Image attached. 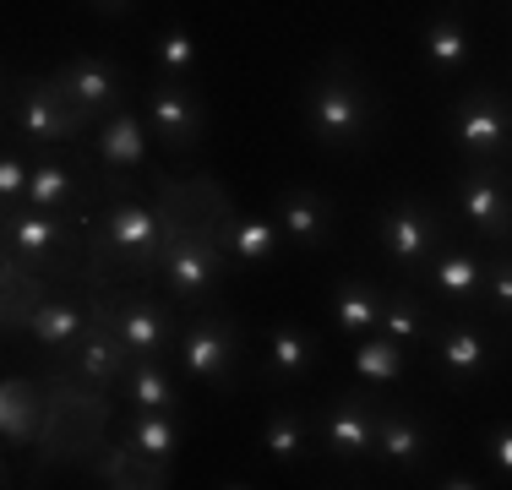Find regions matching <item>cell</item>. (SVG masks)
<instances>
[{"mask_svg":"<svg viewBox=\"0 0 512 490\" xmlns=\"http://www.w3.org/2000/svg\"><path fill=\"white\" fill-rule=\"evenodd\" d=\"M306 126L311 137L333 153H349V147H365L376 131V98L371 88L360 82V71L349 66L344 55L327 60V71L311 82V98H306Z\"/></svg>","mask_w":512,"mask_h":490,"instance_id":"obj_1","label":"cell"},{"mask_svg":"<svg viewBox=\"0 0 512 490\" xmlns=\"http://www.w3.org/2000/svg\"><path fill=\"white\" fill-rule=\"evenodd\" d=\"M82 229H88V245L93 256H120L126 262V273L148 278L158 273V262H164V218L153 213V207H142L137 196H120L104 207V218L82 213Z\"/></svg>","mask_w":512,"mask_h":490,"instance_id":"obj_2","label":"cell"},{"mask_svg":"<svg viewBox=\"0 0 512 490\" xmlns=\"http://www.w3.org/2000/svg\"><path fill=\"white\" fill-rule=\"evenodd\" d=\"M376 245H382V256L398 273H425V267L453 245V218L436 202L398 196V202H387L382 213H376Z\"/></svg>","mask_w":512,"mask_h":490,"instance_id":"obj_3","label":"cell"},{"mask_svg":"<svg viewBox=\"0 0 512 490\" xmlns=\"http://www.w3.org/2000/svg\"><path fill=\"white\" fill-rule=\"evenodd\" d=\"M6 126H11V137H22L33 147L82 142L93 131L88 120H82V109L60 93L55 77H11V88H6Z\"/></svg>","mask_w":512,"mask_h":490,"instance_id":"obj_4","label":"cell"},{"mask_svg":"<svg viewBox=\"0 0 512 490\" xmlns=\"http://www.w3.org/2000/svg\"><path fill=\"white\" fill-rule=\"evenodd\" d=\"M447 131L463 164H502L512 153V104L496 88H469L453 104Z\"/></svg>","mask_w":512,"mask_h":490,"instance_id":"obj_5","label":"cell"},{"mask_svg":"<svg viewBox=\"0 0 512 490\" xmlns=\"http://www.w3.org/2000/svg\"><path fill=\"white\" fill-rule=\"evenodd\" d=\"M224 267H229V256L213 235H186L175 224L164 229V262H158V273H164V289L175 305H202L218 289Z\"/></svg>","mask_w":512,"mask_h":490,"instance_id":"obj_6","label":"cell"},{"mask_svg":"<svg viewBox=\"0 0 512 490\" xmlns=\"http://www.w3.org/2000/svg\"><path fill=\"white\" fill-rule=\"evenodd\" d=\"M50 77L60 82V93L82 109V120H88L93 131H99L109 115L126 109V82L131 77L109 55H71V60H60Z\"/></svg>","mask_w":512,"mask_h":490,"instance_id":"obj_7","label":"cell"},{"mask_svg":"<svg viewBox=\"0 0 512 490\" xmlns=\"http://www.w3.org/2000/svg\"><path fill=\"white\" fill-rule=\"evenodd\" d=\"M453 202L458 218L469 229H480L485 240L507 245L512 240V186L502 164H463L453 180Z\"/></svg>","mask_w":512,"mask_h":490,"instance_id":"obj_8","label":"cell"},{"mask_svg":"<svg viewBox=\"0 0 512 490\" xmlns=\"http://www.w3.org/2000/svg\"><path fill=\"white\" fill-rule=\"evenodd\" d=\"M175 349H180L186 376L202 387H229V376H235V365H240V333L224 311L191 316L186 333L175 338Z\"/></svg>","mask_w":512,"mask_h":490,"instance_id":"obj_9","label":"cell"},{"mask_svg":"<svg viewBox=\"0 0 512 490\" xmlns=\"http://www.w3.org/2000/svg\"><path fill=\"white\" fill-rule=\"evenodd\" d=\"M77 251V235L66 229L60 213H39V207H11L6 213V262H22L44 273L50 262Z\"/></svg>","mask_w":512,"mask_h":490,"instance_id":"obj_10","label":"cell"},{"mask_svg":"<svg viewBox=\"0 0 512 490\" xmlns=\"http://www.w3.org/2000/svg\"><path fill=\"white\" fill-rule=\"evenodd\" d=\"M109 311H115V333L131 349V360H164V349L175 343V322H169L164 300H153L142 289H126V294L115 289Z\"/></svg>","mask_w":512,"mask_h":490,"instance_id":"obj_11","label":"cell"},{"mask_svg":"<svg viewBox=\"0 0 512 490\" xmlns=\"http://www.w3.org/2000/svg\"><path fill=\"white\" fill-rule=\"evenodd\" d=\"M126 365H131V349L115 333V311H109V294H104V300H93V322L82 333V343L71 349V376L88 387H109L126 376Z\"/></svg>","mask_w":512,"mask_h":490,"instance_id":"obj_12","label":"cell"},{"mask_svg":"<svg viewBox=\"0 0 512 490\" xmlns=\"http://www.w3.org/2000/svg\"><path fill=\"white\" fill-rule=\"evenodd\" d=\"M148 120H153L158 137H164L169 153H191V147L202 142L207 109H202V98L191 93V82H169V77H158L153 88H148Z\"/></svg>","mask_w":512,"mask_h":490,"instance_id":"obj_13","label":"cell"},{"mask_svg":"<svg viewBox=\"0 0 512 490\" xmlns=\"http://www.w3.org/2000/svg\"><path fill=\"white\" fill-rule=\"evenodd\" d=\"M88 305L93 300H82L77 289H55L50 300L28 316V327H22V333L39 343V349H50V354H71L82 343V333H88V322H93Z\"/></svg>","mask_w":512,"mask_h":490,"instance_id":"obj_14","label":"cell"},{"mask_svg":"<svg viewBox=\"0 0 512 490\" xmlns=\"http://www.w3.org/2000/svg\"><path fill=\"white\" fill-rule=\"evenodd\" d=\"M273 218L300 251H322V245L333 240V224H338L333 202H327L322 191H311V186H284L278 191V213Z\"/></svg>","mask_w":512,"mask_h":490,"instance_id":"obj_15","label":"cell"},{"mask_svg":"<svg viewBox=\"0 0 512 490\" xmlns=\"http://www.w3.org/2000/svg\"><path fill=\"white\" fill-rule=\"evenodd\" d=\"M82 169H71L66 158H50L44 147H33V175H28V191H22V207H39V213H66L71 202H93Z\"/></svg>","mask_w":512,"mask_h":490,"instance_id":"obj_16","label":"cell"},{"mask_svg":"<svg viewBox=\"0 0 512 490\" xmlns=\"http://www.w3.org/2000/svg\"><path fill=\"white\" fill-rule=\"evenodd\" d=\"M322 447L333 458H371L376 452V409L365 398H333L322 409Z\"/></svg>","mask_w":512,"mask_h":490,"instance_id":"obj_17","label":"cell"},{"mask_svg":"<svg viewBox=\"0 0 512 490\" xmlns=\"http://www.w3.org/2000/svg\"><path fill=\"white\" fill-rule=\"evenodd\" d=\"M376 463L387 469H420L431 458V431L404 409H376Z\"/></svg>","mask_w":512,"mask_h":490,"instance_id":"obj_18","label":"cell"},{"mask_svg":"<svg viewBox=\"0 0 512 490\" xmlns=\"http://www.w3.org/2000/svg\"><path fill=\"white\" fill-rule=\"evenodd\" d=\"M491 360H496V349L485 343L480 327H469V322L436 327V365H442L453 382H480V376L491 371Z\"/></svg>","mask_w":512,"mask_h":490,"instance_id":"obj_19","label":"cell"},{"mask_svg":"<svg viewBox=\"0 0 512 490\" xmlns=\"http://www.w3.org/2000/svg\"><path fill=\"white\" fill-rule=\"evenodd\" d=\"M284 229L273 224V218H256V213H235L224 218V229H218V245H224L229 267H267L278 262V240Z\"/></svg>","mask_w":512,"mask_h":490,"instance_id":"obj_20","label":"cell"},{"mask_svg":"<svg viewBox=\"0 0 512 490\" xmlns=\"http://www.w3.org/2000/svg\"><path fill=\"white\" fill-rule=\"evenodd\" d=\"M420 55H425V66H431V71L458 77V71L474 60V33H469V22H463L458 11H436V17L420 28Z\"/></svg>","mask_w":512,"mask_h":490,"instance_id":"obj_21","label":"cell"},{"mask_svg":"<svg viewBox=\"0 0 512 490\" xmlns=\"http://www.w3.org/2000/svg\"><path fill=\"white\" fill-rule=\"evenodd\" d=\"M39 425H44L39 382H28V376H6V387H0V436H6V447H28V441H39Z\"/></svg>","mask_w":512,"mask_h":490,"instance_id":"obj_22","label":"cell"},{"mask_svg":"<svg viewBox=\"0 0 512 490\" xmlns=\"http://www.w3.org/2000/svg\"><path fill=\"white\" fill-rule=\"evenodd\" d=\"M431 289L442 294L447 305H474L480 289H485V256L463 251V245H447V251L431 262Z\"/></svg>","mask_w":512,"mask_h":490,"instance_id":"obj_23","label":"cell"},{"mask_svg":"<svg viewBox=\"0 0 512 490\" xmlns=\"http://www.w3.org/2000/svg\"><path fill=\"white\" fill-rule=\"evenodd\" d=\"M333 322L344 338H365L382 327V289L371 284V278H338L333 284Z\"/></svg>","mask_w":512,"mask_h":490,"instance_id":"obj_24","label":"cell"},{"mask_svg":"<svg viewBox=\"0 0 512 490\" xmlns=\"http://www.w3.org/2000/svg\"><path fill=\"white\" fill-rule=\"evenodd\" d=\"M93 142H99V164L109 175H126V169H142V158H148V131H142V120L131 115V109H120V115H109L99 131H93Z\"/></svg>","mask_w":512,"mask_h":490,"instance_id":"obj_25","label":"cell"},{"mask_svg":"<svg viewBox=\"0 0 512 490\" xmlns=\"http://www.w3.org/2000/svg\"><path fill=\"white\" fill-rule=\"evenodd\" d=\"M50 294H55V284L44 273H33V267H22V262H6V311H0L6 338H17L22 327H28V316L39 311Z\"/></svg>","mask_w":512,"mask_h":490,"instance_id":"obj_26","label":"cell"},{"mask_svg":"<svg viewBox=\"0 0 512 490\" xmlns=\"http://www.w3.org/2000/svg\"><path fill=\"white\" fill-rule=\"evenodd\" d=\"M267 365H273L278 382H306L316 371V338L295 322H278L267 333Z\"/></svg>","mask_w":512,"mask_h":490,"instance_id":"obj_27","label":"cell"},{"mask_svg":"<svg viewBox=\"0 0 512 490\" xmlns=\"http://www.w3.org/2000/svg\"><path fill=\"white\" fill-rule=\"evenodd\" d=\"M120 431H126V441L137 452H148V458L169 463L180 452V420L164 409H131L126 420H120Z\"/></svg>","mask_w":512,"mask_h":490,"instance_id":"obj_28","label":"cell"},{"mask_svg":"<svg viewBox=\"0 0 512 490\" xmlns=\"http://www.w3.org/2000/svg\"><path fill=\"white\" fill-rule=\"evenodd\" d=\"M349 360H355V376L365 387H376V392H387V387H398L404 382V343L398 338H371L365 333L360 343H355V354H349Z\"/></svg>","mask_w":512,"mask_h":490,"instance_id":"obj_29","label":"cell"},{"mask_svg":"<svg viewBox=\"0 0 512 490\" xmlns=\"http://www.w3.org/2000/svg\"><path fill=\"white\" fill-rule=\"evenodd\" d=\"M120 387H126L131 409H164V414H180V392L169 382L164 360H131L126 376H120Z\"/></svg>","mask_w":512,"mask_h":490,"instance_id":"obj_30","label":"cell"},{"mask_svg":"<svg viewBox=\"0 0 512 490\" xmlns=\"http://www.w3.org/2000/svg\"><path fill=\"white\" fill-rule=\"evenodd\" d=\"M382 333L398 338L404 349L431 333V316H425L420 294H409V289H393V294H387V289H382Z\"/></svg>","mask_w":512,"mask_h":490,"instance_id":"obj_31","label":"cell"},{"mask_svg":"<svg viewBox=\"0 0 512 490\" xmlns=\"http://www.w3.org/2000/svg\"><path fill=\"white\" fill-rule=\"evenodd\" d=\"M306 447H311V441H306V414H295V409H273V414H267V425H262V452H267V458L289 469V463L306 458Z\"/></svg>","mask_w":512,"mask_h":490,"instance_id":"obj_32","label":"cell"},{"mask_svg":"<svg viewBox=\"0 0 512 490\" xmlns=\"http://www.w3.org/2000/svg\"><path fill=\"white\" fill-rule=\"evenodd\" d=\"M153 60H158V77H169V82H191V71H197V44H191L186 22H164V28H158Z\"/></svg>","mask_w":512,"mask_h":490,"instance_id":"obj_33","label":"cell"},{"mask_svg":"<svg viewBox=\"0 0 512 490\" xmlns=\"http://www.w3.org/2000/svg\"><path fill=\"white\" fill-rule=\"evenodd\" d=\"M28 175H33V158L22 153L17 142L6 147V153H0V213H11V207H22V191H28Z\"/></svg>","mask_w":512,"mask_h":490,"instance_id":"obj_34","label":"cell"},{"mask_svg":"<svg viewBox=\"0 0 512 490\" xmlns=\"http://www.w3.org/2000/svg\"><path fill=\"white\" fill-rule=\"evenodd\" d=\"M480 305H485V311H502V316H512V251H502V256H491V262H485V289H480Z\"/></svg>","mask_w":512,"mask_h":490,"instance_id":"obj_35","label":"cell"},{"mask_svg":"<svg viewBox=\"0 0 512 490\" xmlns=\"http://www.w3.org/2000/svg\"><path fill=\"white\" fill-rule=\"evenodd\" d=\"M485 447H491V463H496V474H502V480H512V425H496Z\"/></svg>","mask_w":512,"mask_h":490,"instance_id":"obj_36","label":"cell"},{"mask_svg":"<svg viewBox=\"0 0 512 490\" xmlns=\"http://www.w3.org/2000/svg\"><path fill=\"white\" fill-rule=\"evenodd\" d=\"M436 485H442V490H480L485 480H474V474H442Z\"/></svg>","mask_w":512,"mask_h":490,"instance_id":"obj_37","label":"cell"},{"mask_svg":"<svg viewBox=\"0 0 512 490\" xmlns=\"http://www.w3.org/2000/svg\"><path fill=\"white\" fill-rule=\"evenodd\" d=\"M131 6H137V0H93V11H99V17H126Z\"/></svg>","mask_w":512,"mask_h":490,"instance_id":"obj_38","label":"cell"}]
</instances>
